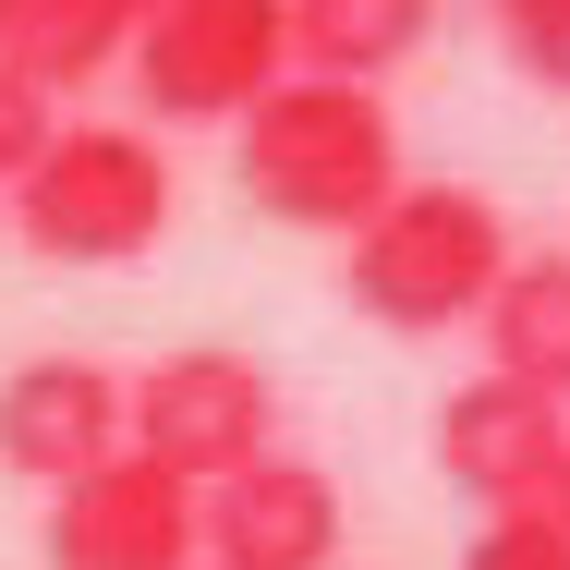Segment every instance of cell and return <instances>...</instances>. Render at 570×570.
Here are the masks:
<instances>
[{"label": "cell", "instance_id": "cell-1", "mask_svg": "<svg viewBox=\"0 0 570 570\" xmlns=\"http://www.w3.org/2000/svg\"><path fill=\"white\" fill-rule=\"evenodd\" d=\"M230 183H243V207L279 230H364L389 195H401V121L376 86H316V73H292V86H267L255 110L230 121Z\"/></svg>", "mask_w": 570, "mask_h": 570}, {"label": "cell", "instance_id": "cell-2", "mask_svg": "<svg viewBox=\"0 0 570 570\" xmlns=\"http://www.w3.org/2000/svg\"><path fill=\"white\" fill-rule=\"evenodd\" d=\"M498 279H510V219H498L485 183H401L341 255V304L376 316L389 341L473 328Z\"/></svg>", "mask_w": 570, "mask_h": 570}, {"label": "cell", "instance_id": "cell-3", "mask_svg": "<svg viewBox=\"0 0 570 570\" xmlns=\"http://www.w3.org/2000/svg\"><path fill=\"white\" fill-rule=\"evenodd\" d=\"M170 207H183V183L134 121H61L49 158L12 183V230L49 267H134V255H158Z\"/></svg>", "mask_w": 570, "mask_h": 570}, {"label": "cell", "instance_id": "cell-4", "mask_svg": "<svg viewBox=\"0 0 570 570\" xmlns=\"http://www.w3.org/2000/svg\"><path fill=\"white\" fill-rule=\"evenodd\" d=\"M121 450L207 498V485H230V473H255L279 450V376L230 341L158 352L146 376H121Z\"/></svg>", "mask_w": 570, "mask_h": 570}, {"label": "cell", "instance_id": "cell-5", "mask_svg": "<svg viewBox=\"0 0 570 570\" xmlns=\"http://www.w3.org/2000/svg\"><path fill=\"white\" fill-rule=\"evenodd\" d=\"M121 73L146 121H243L267 86H292V0H158Z\"/></svg>", "mask_w": 570, "mask_h": 570}, {"label": "cell", "instance_id": "cell-6", "mask_svg": "<svg viewBox=\"0 0 570 570\" xmlns=\"http://www.w3.org/2000/svg\"><path fill=\"white\" fill-rule=\"evenodd\" d=\"M49 570H195V485L134 450L49 485Z\"/></svg>", "mask_w": 570, "mask_h": 570}, {"label": "cell", "instance_id": "cell-7", "mask_svg": "<svg viewBox=\"0 0 570 570\" xmlns=\"http://www.w3.org/2000/svg\"><path fill=\"white\" fill-rule=\"evenodd\" d=\"M195 559L207 570H328L341 559V485L316 461L267 450L255 473L195 498Z\"/></svg>", "mask_w": 570, "mask_h": 570}, {"label": "cell", "instance_id": "cell-8", "mask_svg": "<svg viewBox=\"0 0 570 570\" xmlns=\"http://www.w3.org/2000/svg\"><path fill=\"white\" fill-rule=\"evenodd\" d=\"M559 450H570V413L534 401V389H510V376H461L438 401V473L461 498H485V522L498 510H547Z\"/></svg>", "mask_w": 570, "mask_h": 570}, {"label": "cell", "instance_id": "cell-9", "mask_svg": "<svg viewBox=\"0 0 570 570\" xmlns=\"http://www.w3.org/2000/svg\"><path fill=\"white\" fill-rule=\"evenodd\" d=\"M98 461H121V376L110 364L37 352V364L0 376V473L73 485V473H98Z\"/></svg>", "mask_w": 570, "mask_h": 570}, {"label": "cell", "instance_id": "cell-10", "mask_svg": "<svg viewBox=\"0 0 570 570\" xmlns=\"http://www.w3.org/2000/svg\"><path fill=\"white\" fill-rule=\"evenodd\" d=\"M146 12L158 0H0V61L37 98H73V86H98L121 49L146 37Z\"/></svg>", "mask_w": 570, "mask_h": 570}, {"label": "cell", "instance_id": "cell-11", "mask_svg": "<svg viewBox=\"0 0 570 570\" xmlns=\"http://www.w3.org/2000/svg\"><path fill=\"white\" fill-rule=\"evenodd\" d=\"M473 328H485V376L570 413V255H510V279L485 292Z\"/></svg>", "mask_w": 570, "mask_h": 570}, {"label": "cell", "instance_id": "cell-12", "mask_svg": "<svg viewBox=\"0 0 570 570\" xmlns=\"http://www.w3.org/2000/svg\"><path fill=\"white\" fill-rule=\"evenodd\" d=\"M450 0H292V73L316 86H389Z\"/></svg>", "mask_w": 570, "mask_h": 570}, {"label": "cell", "instance_id": "cell-13", "mask_svg": "<svg viewBox=\"0 0 570 570\" xmlns=\"http://www.w3.org/2000/svg\"><path fill=\"white\" fill-rule=\"evenodd\" d=\"M498 12V49L547 86V98H570V0H485Z\"/></svg>", "mask_w": 570, "mask_h": 570}, {"label": "cell", "instance_id": "cell-14", "mask_svg": "<svg viewBox=\"0 0 570 570\" xmlns=\"http://www.w3.org/2000/svg\"><path fill=\"white\" fill-rule=\"evenodd\" d=\"M461 570H570V534L547 510H498V522L461 547Z\"/></svg>", "mask_w": 570, "mask_h": 570}, {"label": "cell", "instance_id": "cell-15", "mask_svg": "<svg viewBox=\"0 0 570 570\" xmlns=\"http://www.w3.org/2000/svg\"><path fill=\"white\" fill-rule=\"evenodd\" d=\"M49 134H61V98H37V86L0 61V195H12V183L49 158Z\"/></svg>", "mask_w": 570, "mask_h": 570}, {"label": "cell", "instance_id": "cell-16", "mask_svg": "<svg viewBox=\"0 0 570 570\" xmlns=\"http://www.w3.org/2000/svg\"><path fill=\"white\" fill-rule=\"evenodd\" d=\"M547 522L570 534V450H559V485H547Z\"/></svg>", "mask_w": 570, "mask_h": 570}]
</instances>
